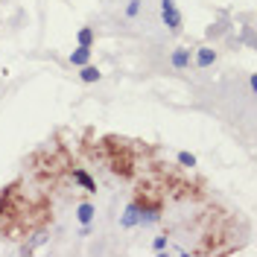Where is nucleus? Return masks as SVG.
I'll return each instance as SVG.
<instances>
[{
    "instance_id": "obj_13",
    "label": "nucleus",
    "mask_w": 257,
    "mask_h": 257,
    "mask_svg": "<svg viewBox=\"0 0 257 257\" xmlns=\"http://www.w3.org/2000/svg\"><path fill=\"white\" fill-rule=\"evenodd\" d=\"M167 242H170V237H167V234H158V237L152 240V248H155V251H164V248H167Z\"/></svg>"
},
{
    "instance_id": "obj_1",
    "label": "nucleus",
    "mask_w": 257,
    "mask_h": 257,
    "mask_svg": "<svg viewBox=\"0 0 257 257\" xmlns=\"http://www.w3.org/2000/svg\"><path fill=\"white\" fill-rule=\"evenodd\" d=\"M102 158L111 167L114 176H120V178L135 176V170H138V155H135V149H132L126 141L114 138V135H108V138L102 141Z\"/></svg>"
},
{
    "instance_id": "obj_6",
    "label": "nucleus",
    "mask_w": 257,
    "mask_h": 257,
    "mask_svg": "<svg viewBox=\"0 0 257 257\" xmlns=\"http://www.w3.org/2000/svg\"><path fill=\"white\" fill-rule=\"evenodd\" d=\"M73 181H76V184H82V187H85L88 193H96V181L88 176L85 170H73Z\"/></svg>"
},
{
    "instance_id": "obj_4",
    "label": "nucleus",
    "mask_w": 257,
    "mask_h": 257,
    "mask_svg": "<svg viewBox=\"0 0 257 257\" xmlns=\"http://www.w3.org/2000/svg\"><path fill=\"white\" fill-rule=\"evenodd\" d=\"M94 213H96V208L91 202H82L79 208H76V219L82 222V228H88V225L94 222Z\"/></svg>"
},
{
    "instance_id": "obj_7",
    "label": "nucleus",
    "mask_w": 257,
    "mask_h": 257,
    "mask_svg": "<svg viewBox=\"0 0 257 257\" xmlns=\"http://www.w3.org/2000/svg\"><path fill=\"white\" fill-rule=\"evenodd\" d=\"M79 79L91 85V82H99V79H102V73H99V67H94V64L88 62V64H82V73H79Z\"/></svg>"
},
{
    "instance_id": "obj_9",
    "label": "nucleus",
    "mask_w": 257,
    "mask_h": 257,
    "mask_svg": "<svg viewBox=\"0 0 257 257\" xmlns=\"http://www.w3.org/2000/svg\"><path fill=\"white\" fill-rule=\"evenodd\" d=\"M120 225H123V228H135V225H141V216H138V208H135V202H132V205L126 208V213H123Z\"/></svg>"
},
{
    "instance_id": "obj_5",
    "label": "nucleus",
    "mask_w": 257,
    "mask_h": 257,
    "mask_svg": "<svg viewBox=\"0 0 257 257\" xmlns=\"http://www.w3.org/2000/svg\"><path fill=\"white\" fill-rule=\"evenodd\" d=\"M213 62H216V50H210V47L196 50V67H210Z\"/></svg>"
},
{
    "instance_id": "obj_2",
    "label": "nucleus",
    "mask_w": 257,
    "mask_h": 257,
    "mask_svg": "<svg viewBox=\"0 0 257 257\" xmlns=\"http://www.w3.org/2000/svg\"><path fill=\"white\" fill-rule=\"evenodd\" d=\"M161 21L167 24V30L173 32V35H178L181 32V12H178L176 0H161Z\"/></svg>"
},
{
    "instance_id": "obj_3",
    "label": "nucleus",
    "mask_w": 257,
    "mask_h": 257,
    "mask_svg": "<svg viewBox=\"0 0 257 257\" xmlns=\"http://www.w3.org/2000/svg\"><path fill=\"white\" fill-rule=\"evenodd\" d=\"M190 59H193V53L187 47H178L173 50V56H170V64L176 67V70H187L190 67Z\"/></svg>"
},
{
    "instance_id": "obj_11",
    "label": "nucleus",
    "mask_w": 257,
    "mask_h": 257,
    "mask_svg": "<svg viewBox=\"0 0 257 257\" xmlns=\"http://www.w3.org/2000/svg\"><path fill=\"white\" fill-rule=\"evenodd\" d=\"M178 164H181L184 170H193V167H196V155H193V152H178Z\"/></svg>"
},
{
    "instance_id": "obj_10",
    "label": "nucleus",
    "mask_w": 257,
    "mask_h": 257,
    "mask_svg": "<svg viewBox=\"0 0 257 257\" xmlns=\"http://www.w3.org/2000/svg\"><path fill=\"white\" fill-rule=\"evenodd\" d=\"M76 41H79V47H91L94 44V30L91 27H82L79 35H76Z\"/></svg>"
},
{
    "instance_id": "obj_12",
    "label": "nucleus",
    "mask_w": 257,
    "mask_h": 257,
    "mask_svg": "<svg viewBox=\"0 0 257 257\" xmlns=\"http://www.w3.org/2000/svg\"><path fill=\"white\" fill-rule=\"evenodd\" d=\"M141 15V0H128V6H126V18L132 21V18H138Z\"/></svg>"
},
{
    "instance_id": "obj_8",
    "label": "nucleus",
    "mask_w": 257,
    "mask_h": 257,
    "mask_svg": "<svg viewBox=\"0 0 257 257\" xmlns=\"http://www.w3.org/2000/svg\"><path fill=\"white\" fill-rule=\"evenodd\" d=\"M88 62H91V47H76L70 53V64L82 67V64H88Z\"/></svg>"
}]
</instances>
